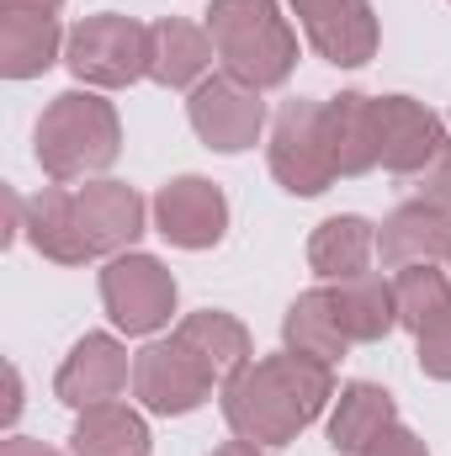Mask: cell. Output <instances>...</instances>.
<instances>
[{
    "mask_svg": "<svg viewBox=\"0 0 451 456\" xmlns=\"http://www.w3.org/2000/svg\"><path fill=\"white\" fill-rule=\"evenodd\" d=\"M330 398H335V366L276 350L250 361L224 387V419L239 441L282 452L330 409Z\"/></svg>",
    "mask_w": 451,
    "mask_h": 456,
    "instance_id": "1",
    "label": "cell"
},
{
    "mask_svg": "<svg viewBox=\"0 0 451 456\" xmlns=\"http://www.w3.org/2000/svg\"><path fill=\"white\" fill-rule=\"evenodd\" d=\"M32 154H37V165H43V175L53 186L91 181V175L112 170L117 154H122L117 107L102 102L96 91H64V96H53L43 107V117H37Z\"/></svg>",
    "mask_w": 451,
    "mask_h": 456,
    "instance_id": "2",
    "label": "cell"
},
{
    "mask_svg": "<svg viewBox=\"0 0 451 456\" xmlns=\"http://www.w3.org/2000/svg\"><path fill=\"white\" fill-rule=\"evenodd\" d=\"M208 37L234 80L271 91L298 69V32L276 0H208Z\"/></svg>",
    "mask_w": 451,
    "mask_h": 456,
    "instance_id": "3",
    "label": "cell"
},
{
    "mask_svg": "<svg viewBox=\"0 0 451 456\" xmlns=\"http://www.w3.org/2000/svg\"><path fill=\"white\" fill-rule=\"evenodd\" d=\"M64 64L91 91H127V86L149 80V27L133 16H117V11L86 16L80 27H70Z\"/></svg>",
    "mask_w": 451,
    "mask_h": 456,
    "instance_id": "4",
    "label": "cell"
},
{
    "mask_svg": "<svg viewBox=\"0 0 451 456\" xmlns=\"http://www.w3.org/2000/svg\"><path fill=\"white\" fill-rule=\"evenodd\" d=\"M271 175L292 197H324L335 186V154H330V127H324V102H282L271 117V143H266Z\"/></svg>",
    "mask_w": 451,
    "mask_h": 456,
    "instance_id": "5",
    "label": "cell"
},
{
    "mask_svg": "<svg viewBox=\"0 0 451 456\" xmlns=\"http://www.w3.org/2000/svg\"><path fill=\"white\" fill-rule=\"evenodd\" d=\"M102 303L122 335H154L176 314V276L154 255H112L102 271Z\"/></svg>",
    "mask_w": 451,
    "mask_h": 456,
    "instance_id": "6",
    "label": "cell"
},
{
    "mask_svg": "<svg viewBox=\"0 0 451 456\" xmlns=\"http://www.w3.org/2000/svg\"><path fill=\"white\" fill-rule=\"evenodd\" d=\"M213 387H218V382L208 377V366L176 340V335L144 345V350L133 355V398H138L149 414H165V419L192 414V409H202V403L213 398Z\"/></svg>",
    "mask_w": 451,
    "mask_h": 456,
    "instance_id": "7",
    "label": "cell"
},
{
    "mask_svg": "<svg viewBox=\"0 0 451 456\" xmlns=\"http://www.w3.org/2000/svg\"><path fill=\"white\" fill-rule=\"evenodd\" d=\"M186 117H192V133L213 149V154H244L255 149V138L266 133V102L255 86L234 80V75H208L192 102H186Z\"/></svg>",
    "mask_w": 451,
    "mask_h": 456,
    "instance_id": "8",
    "label": "cell"
},
{
    "mask_svg": "<svg viewBox=\"0 0 451 456\" xmlns=\"http://www.w3.org/2000/svg\"><path fill=\"white\" fill-rule=\"evenodd\" d=\"M154 228L176 249H213L228 233V197L208 175H176L154 191Z\"/></svg>",
    "mask_w": 451,
    "mask_h": 456,
    "instance_id": "9",
    "label": "cell"
},
{
    "mask_svg": "<svg viewBox=\"0 0 451 456\" xmlns=\"http://www.w3.org/2000/svg\"><path fill=\"white\" fill-rule=\"evenodd\" d=\"M292 11L303 21V37L314 43V53L335 69H361L382 43L372 0H292Z\"/></svg>",
    "mask_w": 451,
    "mask_h": 456,
    "instance_id": "10",
    "label": "cell"
},
{
    "mask_svg": "<svg viewBox=\"0 0 451 456\" xmlns=\"http://www.w3.org/2000/svg\"><path fill=\"white\" fill-rule=\"evenodd\" d=\"M447 149V127L414 96H377V165L393 175H425Z\"/></svg>",
    "mask_w": 451,
    "mask_h": 456,
    "instance_id": "11",
    "label": "cell"
},
{
    "mask_svg": "<svg viewBox=\"0 0 451 456\" xmlns=\"http://www.w3.org/2000/svg\"><path fill=\"white\" fill-rule=\"evenodd\" d=\"M133 382V361H127V345L117 335H86L75 340V350L64 355L59 377H53V393L64 409H96V403H117V393Z\"/></svg>",
    "mask_w": 451,
    "mask_h": 456,
    "instance_id": "12",
    "label": "cell"
},
{
    "mask_svg": "<svg viewBox=\"0 0 451 456\" xmlns=\"http://www.w3.org/2000/svg\"><path fill=\"white\" fill-rule=\"evenodd\" d=\"M144 197L127 186V181H86L75 191V224H80V239L96 255H127L144 233Z\"/></svg>",
    "mask_w": 451,
    "mask_h": 456,
    "instance_id": "13",
    "label": "cell"
},
{
    "mask_svg": "<svg viewBox=\"0 0 451 456\" xmlns=\"http://www.w3.org/2000/svg\"><path fill=\"white\" fill-rule=\"evenodd\" d=\"M377 255H382V265H393V271L447 260L451 255V213L436 208V202H425V197L393 208V213L382 218V228H377Z\"/></svg>",
    "mask_w": 451,
    "mask_h": 456,
    "instance_id": "14",
    "label": "cell"
},
{
    "mask_svg": "<svg viewBox=\"0 0 451 456\" xmlns=\"http://www.w3.org/2000/svg\"><path fill=\"white\" fill-rule=\"evenodd\" d=\"M213 37L208 27H192L181 16H160L149 27V80L165 91H197L213 69Z\"/></svg>",
    "mask_w": 451,
    "mask_h": 456,
    "instance_id": "15",
    "label": "cell"
},
{
    "mask_svg": "<svg viewBox=\"0 0 451 456\" xmlns=\"http://www.w3.org/2000/svg\"><path fill=\"white\" fill-rule=\"evenodd\" d=\"M176 340L186 345L202 366H208V377L228 387L250 361H255V345H250V330L224 314V308H202V314H186L181 324H176Z\"/></svg>",
    "mask_w": 451,
    "mask_h": 456,
    "instance_id": "16",
    "label": "cell"
},
{
    "mask_svg": "<svg viewBox=\"0 0 451 456\" xmlns=\"http://www.w3.org/2000/svg\"><path fill=\"white\" fill-rule=\"evenodd\" d=\"M324 127H330V154H335V175L356 181L366 170H377V96L361 91H340L324 102Z\"/></svg>",
    "mask_w": 451,
    "mask_h": 456,
    "instance_id": "17",
    "label": "cell"
},
{
    "mask_svg": "<svg viewBox=\"0 0 451 456\" xmlns=\"http://www.w3.org/2000/svg\"><path fill=\"white\" fill-rule=\"evenodd\" d=\"M64 27L59 16H32V11H0V75L5 80H37L64 59Z\"/></svg>",
    "mask_w": 451,
    "mask_h": 456,
    "instance_id": "18",
    "label": "cell"
},
{
    "mask_svg": "<svg viewBox=\"0 0 451 456\" xmlns=\"http://www.w3.org/2000/svg\"><path fill=\"white\" fill-rule=\"evenodd\" d=\"M330 308H335L340 330L350 345H377L398 330V303H393V281L382 276H350V281H330Z\"/></svg>",
    "mask_w": 451,
    "mask_h": 456,
    "instance_id": "19",
    "label": "cell"
},
{
    "mask_svg": "<svg viewBox=\"0 0 451 456\" xmlns=\"http://www.w3.org/2000/svg\"><path fill=\"white\" fill-rule=\"evenodd\" d=\"M393 425H398L393 393L377 387V382H350V387H340L335 414H330V446L340 456H361L377 436H388Z\"/></svg>",
    "mask_w": 451,
    "mask_h": 456,
    "instance_id": "20",
    "label": "cell"
},
{
    "mask_svg": "<svg viewBox=\"0 0 451 456\" xmlns=\"http://www.w3.org/2000/svg\"><path fill=\"white\" fill-rule=\"evenodd\" d=\"M372 255H377V228L356 213H340L324 218L308 239V265L314 276L324 281H350V276H366L372 271Z\"/></svg>",
    "mask_w": 451,
    "mask_h": 456,
    "instance_id": "21",
    "label": "cell"
},
{
    "mask_svg": "<svg viewBox=\"0 0 451 456\" xmlns=\"http://www.w3.org/2000/svg\"><path fill=\"white\" fill-rule=\"evenodd\" d=\"M27 239L53 265H86L91 260V249L80 239V224H75V191L70 186H43L27 202Z\"/></svg>",
    "mask_w": 451,
    "mask_h": 456,
    "instance_id": "22",
    "label": "cell"
},
{
    "mask_svg": "<svg viewBox=\"0 0 451 456\" xmlns=\"http://www.w3.org/2000/svg\"><path fill=\"white\" fill-rule=\"evenodd\" d=\"M70 456H149V425L127 403H96L80 409Z\"/></svg>",
    "mask_w": 451,
    "mask_h": 456,
    "instance_id": "23",
    "label": "cell"
},
{
    "mask_svg": "<svg viewBox=\"0 0 451 456\" xmlns=\"http://www.w3.org/2000/svg\"><path fill=\"white\" fill-rule=\"evenodd\" d=\"M282 340H287L292 355H308V361H324V366H335L340 355L350 350L335 308H330V287H314V292L292 297V308L282 319Z\"/></svg>",
    "mask_w": 451,
    "mask_h": 456,
    "instance_id": "24",
    "label": "cell"
},
{
    "mask_svg": "<svg viewBox=\"0 0 451 456\" xmlns=\"http://www.w3.org/2000/svg\"><path fill=\"white\" fill-rule=\"evenodd\" d=\"M393 303H398V330L420 335L451 308V276L436 265H404L393 276Z\"/></svg>",
    "mask_w": 451,
    "mask_h": 456,
    "instance_id": "25",
    "label": "cell"
},
{
    "mask_svg": "<svg viewBox=\"0 0 451 456\" xmlns=\"http://www.w3.org/2000/svg\"><path fill=\"white\" fill-rule=\"evenodd\" d=\"M414 361H420L425 377L451 382V308L436 319V324H425V330L414 335Z\"/></svg>",
    "mask_w": 451,
    "mask_h": 456,
    "instance_id": "26",
    "label": "cell"
},
{
    "mask_svg": "<svg viewBox=\"0 0 451 456\" xmlns=\"http://www.w3.org/2000/svg\"><path fill=\"white\" fill-rule=\"evenodd\" d=\"M420 197L451 213V138H447V149L436 154V165H430V170L420 175Z\"/></svg>",
    "mask_w": 451,
    "mask_h": 456,
    "instance_id": "27",
    "label": "cell"
},
{
    "mask_svg": "<svg viewBox=\"0 0 451 456\" xmlns=\"http://www.w3.org/2000/svg\"><path fill=\"white\" fill-rule=\"evenodd\" d=\"M361 456H430V446H425L409 425H393L388 436H377V441H372Z\"/></svg>",
    "mask_w": 451,
    "mask_h": 456,
    "instance_id": "28",
    "label": "cell"
},
{
    "mask_svg": "<svg viewBox=\"0 0 451 456\" xmlns=\"http://www.w3.org/2000/svg\"><path fill=\"white\" fill-rule=\"evenodd\" d=\"M16 414H21V371H16V366H5V409H0V419H5V425H16Z\"/></svg>",
    "mask_w": 451,
    "mask_h": 456,
    "instance_id": "29",
    "label": "cell"
},
{
    "mask_svg": "<svg viewBox=\"0 0 451 456\" xmlns=\"http://www.w3.org/2000/svg\"><path fill=\"white\" fill-rule=\"evenodd\" d=\"M0 456H64V452L43 446V441H32V436H11V441H0Z\"/></svg>",
    "mask_w": 451,
    "mask_h": 456,
    "instance_id": "30",
    "label": "cell"
},
{
    "mask_svg": "<svg viewBox=\"0 0 451 456\" xmlns=\"http://www.w3.org/2000/svg\"><path fill=\"white\" fill-rule=\"evenodd\" d=\"M64 0H0V11H32V16H59Z\"/></svg>",
    "mask_w": 451,
    "mask_h": 456,
    "instance_id": "31",
    "label": "cell"
},
{
    "mask_svg": "<svg viewBox=\"0 0 451 456\" xmlns=\"http://www.w3.org/2000/svg\"><path fill=\"white\" fill-rule=\"evenodd\" d=\"M208 456H276V452H266V446H255V441H239V436H234V441H224V446H213Z\"/></svg>",
    "mask_w": 451,
    "mask_h": 456,
    "instance_id": "32",
    "label": "cell"
},
{
    "mask_svg": "<svg viewBox=\"0 0 451 456\" xmlns=\"http://www.w3.org/2000/svg\"><path fill=\"white\" fill-rule=\"evenodd\" d=\"M447 265H451V255H447Z\"/></svg>",
    "mask_w": 451,
    "mask_h": 456,
    "instance_id": "33",
    "label": "cell"
},
{
    "mask_svg": "<svg viewBox=\"0 0 451 456\" xmlns=\"http://www.w3.org/2000/svg\"><path fill=\"white\" fill-rule=\"evenodd\" d=\"M447 5H451V0H447Z\"/></svg>",
    "mask_w": 451,
    "mask_h": 456,
    "instance_id": "34",
    "label": "cell"
}]
</instances>
